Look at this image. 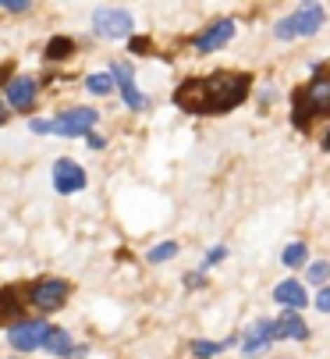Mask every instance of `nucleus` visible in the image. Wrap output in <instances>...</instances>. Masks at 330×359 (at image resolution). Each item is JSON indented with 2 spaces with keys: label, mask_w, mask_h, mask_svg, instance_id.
Returning <instances> with one entry per match:
<instances>
[{
  "label": "nucleus",
  "mask_w": 330,
  "mask_h": 359,
  "mask_svg": "<svg viewBox=\"0 0 330 359\" xmlns=\"http://www.w3.org/2000/svg\"><path fill=\"white\" fill-rule=\"evenodd\" d=\"M11 313H18V295L11 288H4V292H0V324H4Z\"/></svg>",
  "instance_id": "21"
},
{
  "label": "nucleus",
  "mask_w": 330,
  "mask_h": 359,
  "mask_svg": "<svg viewBox=\"0 0 330 359\" xmlns=\"http://www.w3.org/2000/svg\"><path fill=\"white\" fill-rule=\"evenodd\" d=\"M0 8H4V11H29V4H25V0H15V4H11V0H4V4H0Z\"/></svg>",
  "instance_id": "25"
},
{
  "label": "nucleus",
  "mask_w": 330,
  "mask_h": 359,
  "mask_svg": "<svg viewBox=\"0 0 330 359\" xmlns=\"http://www.w3.org/2000/svg\"><path fill=\"white\" fill-rule=\"evenodd\" d=\"M224 256H228V249H224V245H213V249L206 252V260H202V267H213V264H220V260H224Z\"/></svg>",
  "instance_id": "23"
},
{
  "label": "nucleus",
  "mask_w": 330,
  "mask_h": 359,
  "mask_svg": "<svg viewBox=\"0 0 330 359\" xmlns=\"http://www.w3.org/2000/svg\"><path fill=\"white\" fill-rule=\"evenodd\" d=\"M270 341H277V334H273V320H256L245 331V338H242V352L245 355H259V352L270 348Z\"/></svg>",
  "instance_id": "11"
},
{
  "label": "nucleus",
  "mask_w": 330,
  "mask_h": 359,
  "mask_svg": "<svg viewBox=\"0 0 330 359\" xmlns=\"http://www.w3.org/2000/svg\"><path fill=\"white\" fill-rule=\"evenodd\" d=\"M305 256H309V249H305L302 242H291V245L284 249V256H281V260H284L288 267H302V264H305Z\"/></svg>",
  "instance_id": "20"
},
{
  "label": "nucleus",
  "mask_w": 330,
  "mask_h": 359,
  "mask_svg": "<svg viewBox=\"0 0 330 359\" xmlns=\"http://www.w3.org/2000/svg\"><path fill=\"white\" fill-rule=\"evenodd\" d=\"M273 299H277L281 306H288V310H295V313L309 302V295H305V285H302V281H281L277 288H273Z\"/></svg>",
  "instance_id": "14"
},
{
  "label": "nucleus",
  "mask_w": 330,
  "mask_h": 359,
  "mask_svg": "<svg viewBox=\"0 0 330 359\" xmlns=\"http://www.w3.org/2000/svg\"><path fill=\"white\" fill-rule=\"evenodd\" d=\"M68 292H71V285L61 281V278H39L29 288V302L36 306V310H43V313H53V310H61V306H64Z\"/></svg>",
  "instance_id": "4"
},
{
  "label": "nucleus",
  "mask_w": 330,
  "mask_h": 359,
  "mask_svg": "<svg viewBox=\"0 0 330 359\" xmlns=\"http://www.w3.org/2000/svg\"><path fill=\"white\" fill-rule=\"evenodd\" d=\"M46 352H53V355H68V352H71V334L61 331V327H53V334H50V341H46Z\"/></svg>",
  "instance_id": "16"
},
{
  "label": "nucleus",
  "mask_w": 330,
  "mask_h": 359,
  "mask_svg": "<svg viewBox=\"0 0 330 359\" xmlns=\"http://www.w3.org/2000/svg\"><path fill=\"white\" fill-rule=\"evenodd\" d=\"M174 252H178V245H174V242H160V245H153L146 256H149V264H167Z\"/></svg>",
  "instance_id": "19"
},
{
  "label": "nucleus",
  "mask_w": 330,
  "mask_h": 359,
  "mask_svg": "<svg viewBox=\"0 0 330 359\" xmlns=\"http://www.w3.org/2000/svg\"><path fill=\"white\" fill-rule=\"evenodd\" d=\"M8 121V111H4V104H0V125H4Z\"/></svg>",
  "instance_id": "28"
},
{
  "label": "nucleus",
  "mask_w": 330,
  "mask_h": 359,
  "mask_svg": "<svg viewBox=\"0 0 330 359\" xmlns=\"http://www.w3.org/2000/svg\"><path fill=\"white\" fill-rule=\"evenodd\" d=\"M323 22H326V11L319 4H305L295 15L281 18L277 25H273V32H277V39H305V36H316Z\"/></svg>",
  "instance_id": "3"
},
{
  "label": "nucleus",
  "mask_w": 330,
  "mask_h": 359,
  "mask_svg": "<svg viewBox=\"0 0 330 359\" xmlns=\"http://www.w3.org/2000/svg\"><path fill=\"white\" fill-rule=\"evenodd\" d=\"M92 32L103 39H125L132 32V15L121 8H96L92 11Z\"/></svg>",
  "instance_id": "6"
},
{
  "label": "nucleus",
  "mask_w": 330,
  "mask_h": 359,
  "mask_svg": "<svg viewBox=\"0 0 330 359\" xmlns=\"http://www.w3.org/2000/svg\"><path fill=\"white\" fill-rule=\"evenodd\" d=\"M326 114H330V79H312L295 104V125L309 128V118H326Z\"/></svg>",
  "instance_id": "2"
},
{
  "label": "nucleus",
  "mask_w": 330,
  "mask_h": 359,
  "mask_svg": "<svg viewBox=\"0 0 330 359\" xmlns=\"http://www.w3.org/2000/svg\"><path fill=\"white\" fill-rule=\"evenodd\" d=\"M114 86H118V82H114V75H103V72H96V75H89V79H85V89H89V93H96V96H106Z\"/></svg>",
  "instance_id": "17"
},
{
  "label": "nucleus",
  "mask_w": 330,
  "mask_h": 359,
  "mask_svg": "<svg viewBox=\"0 0 330 359\" xmlns=\"http://www.w3.org/2000/svg\"><path fill=\"white\" fill-rule=\"evenodd\" d=\"M323 146H326V149H330V132H326V135H323Z\"/></svg>",
  "instance_id": "29"
},
{
  "label": "nucleus",
  "mask_w": 330,
  "mask_h": 359,
  "mask_svg": "<svg viewBox=\"0 0 330 359\" xmlns=\"http://www.w3.org/2000/svg\"><path fill=\"white\" fill-rule=\"evenodd\" d=\"M199 285H202V274H199V271H195V274H192V278H188V288H199Z\"/></svg>",
  "instance_id": "27"
},
{
  "label": "nucleus",
  "mask_w": 330,
  "mask_h": 359,
  "mask_svg": "<svg viewBox=\"0 0 330 359\" xmlns=\"http://www.w3.org/2000/svg\"><path fill=\"white\" fill-rule=\"evenodd\" d=\"M92 125H96V111H89V107H75V111H64V114H57V118H50V132L68 135V139L89 135Z\"/></svg>",
  "instance_id": "7"
},
{
  "label": "nucleus",
  "mask_w": 330,
  "mask_h": 359,
  "mask_svg": "<svg viewBox=\"0 0 330 359\" xmlns=\"http://www.w3.org/2000/svg\"><path fill=\"white\" fill-rule=\"evenodd\" d=\"M71 50H75V43H71L68 36H53V39L46 43V57H50V61H64V57H71Z\"/></svg>",
  "instance_id": "15"
},
{
  "label": "nucleus",
  "mask_w": 330,
  "mask_h": 359,
  "mask_svg": "<svg viewBox=\"0 0 330 359\" xmlns=\"http://www.w3.org/2000/svg\"><path fill=\"white\" fill-rule=\"evenodd\" d=\"M316 310H319V313H330V285L319 288V295H316Z\"/></svg>",
  "instance_id": "24"
},
{
  "label": "nucleus",
  "mask_w": 330,
  "mask_h": 359,
  "mask_svg": "<svg viewBox=\"0 0 330 359\" xmlns=\"http://www.w3.org/2000/svg\"><path fill=\"white\" fill-rule=\"evenodd\" d=\"M50 334H53L50 324H43V320H22V324H15L8 331V341L18 352H36V348H46Z\"/></svg>",
  "instance_id": "5"
},
{
  "label": "nucleus",
  "mask_w": 330,
  "mask_h": 359,
  "mask_svg": "<svg viewBox=\"0 0 330 359\" xmlns=\"http://www.w3.org/2000/svg\"><path fill=\"white\" fill-rule=\"evenodd\" d=\"M249 86H252L249 75L216 72L209 79H188L174 93V104L181 111H192V114H228L249 96Z\"/></svg>",
  "instance_id": "1"
},
{
  "label": "nucleus",
  "mask_w": 330,
  "mask_h": 359,
  "mask_svg": "<svg viewBox=\"0 0 330 359\" xmlns=\"http://www.w3.org/2000/svg\"><path fill=\"white\" fill-rule=\"evenodd\" d=\"M53 189H57L61 196L82 192V189H85V171H82V164H75V161H68V157L53 164Z\"/></svg>",
  "instance_id": "10"
},
{
  "label": "nucleus",
  "mask_w": 330,
  "mask_h": 359,
  "mask_svg": "<svg viewBox=\"0 0 330 359\" xmlns=\"http://www.w3.org/2000/svg\"><path fill=\"white\" fill-rule=\"evenodd\" d=\"M238 338H231V341H195L192 345V352L199 355V359H206V355H216V352H224L228 345H235Z\"/></svg>",
  "instance_id": "18"
},
{
  "label": "nucleus",
  "mask_w": 330,
  "mask_h": 359,
  "mask_svg": "<svg viewBox=\"0 0 330 359\" xmlns=\"http://www.w3.org/2000/svg\"><path fill=\"white\" fill-rule=\"evenodd\" d=\"M273 334L284 338V341H305L309 338V327H305V320L295 310H284L277 320H273Z\"/></svg>",
  "instance_id": "12"
},
{
  "label": "nucleus",
  "mask_w": 330,
  "mask_h": 359,
  "mask_svg": "<svg viewBox=\"0 0 330 359\" xmlns=\"http://www.w3.org/2000/svg\"><path fill=\"white\" fill-rule=\"evenodd\" d=\"M326 278H330V264H326V260L309 267V281H312V285H319V288H323V281H326Z\"/></svg>",
  "instance_id": "22"
},
{
  "label": "nucleus",
  "mask_w": 330,
  "mask_h": 359,
  "mask_svg": "<svg viewBox=\"0 0 330 359\" xmlns=\"http://www.w3.org/2000/svg\"><path fill=\"white\" fill-rule=\"evenodd\" d=\"M85 142H89V149H103V146H106V142H103L96 132H89V135H85Z\"/></svg>",
  "instance_id": "26"
},
{
  "label": "nucleus",
  "mask_w": 330,
  "mask_h": 359,
  "mask_svg": "<svg viewBox=\"0 0 330 359\" xmlns=\"http://www.w3.org/2000/svg\"><path fill=\"white\" fill-rule=\"evenodd\" d=\"M110 75H114V82H118V89H121V96H125V104H128L132 111H146V107H149V96L139 93L135 75H132V68H128L125 61H118L114 68H110Z\"/></svg>",
  "instance_id": "9"
},
{
  "label": "nucleus",
  "mask_w": 330,
  "mask_h": 359,
  "mask_svg": "<svg viewBox=\"0 0 330 359\" xmlns=\"http://www.w3.org/2000/svg\"><path fill=\"white\" fill-rule=\"evenodd\" d=\"M231 36H235V22L224 18V22L206 25V29L192 39V46H195V54H213V50H220L224 43H231Z\"/></svg>",
  "instance_id": "8"
},
{
  "label": "nucleus",
  "mask_w": 330,
  "mask_h": 359,
  "mask_svg": "<svg viewBox=\"0 0 330 359\" xmlns=\"http://www.w3.org/2000/svg\"><path fill=\"white\" fill-rule=\"evenodd\" d=\"M36 100V79H11L8 82V104L15 111H29Z\"/></svg>",
  "instance_id": "13"
}]
</instances>
